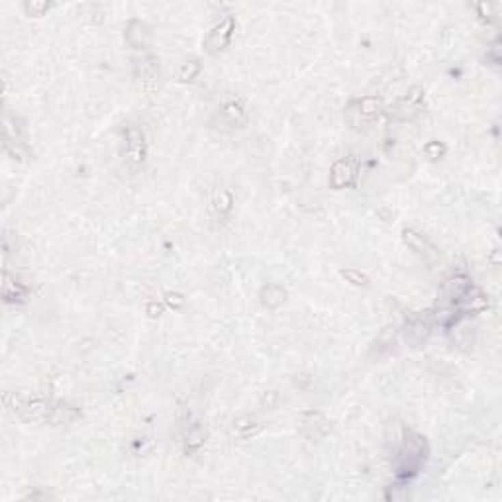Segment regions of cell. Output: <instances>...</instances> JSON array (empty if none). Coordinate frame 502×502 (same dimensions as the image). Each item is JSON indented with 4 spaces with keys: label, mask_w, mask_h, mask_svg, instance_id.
Listing matches in <instances>:
<instances>
[{
    "label": "cell",
    "mask_w": 502,
    "mask_h": 502,
    "mask_svg": "<svg viewBox=\"0 0 502 502\" xmlns=\"http://www.w3.org/2000/svg\"><path fill=\"white\" fill-rule=\"evenodd\" d=\"M428 459V443L420 434H404L395 451V471L399 479H412Z\"/></svg>",
    "instance_id": "1"
},
{
    "label": "cell",
    "mask_w": 502,
    "mask_h": 502,
    "mask_svg": "<svg viewBox=\"0 0 502 502\" xmlns=\"http://www.w3.org/2000/svg\"><path fill=\"white\" fill-rule=\"evenodd\" d=\"M2 402L8 410L18 414V418H22L24 422L49 424L51 410H53V402H49V400L30 397L26 393H4Z\"/></svg>",
    "instance_id": "2"
},
{
    "label": "cell",
    "mask_w": 502,
    "mask_h": 502,
    "mask_svg": "<svg viewBox=\"0 0 502 502\" xmlns=\"http://www.w3.org/2000/svg\"><path fill=\"white\" fill-rule=\"evenodd\" d=\"M383 114V101L379 96H365L352 101L345 108V122L354 130H367Z\"/></svg>",
    "instance_id": "3"
},
{
    "label": "cell",
    "mask_w": 502,
    "mask_h": 502,
    "mask_svg": "<svg viewBox=\"0 0 502 502\" xmlns=\"http://www.w3.org/2000/svg\"><path fill=\"white\" fill-rule=\"evenodd\" d=\"M122 155L130 167H140L148 155V142L146 133L135 124H126L122 128Z\"/></svg>",
    "instance_id": "4"
},
{
    "label": "cell",
    "mask_w": 502,
    "mask_h": 502,
    "mask_svg": "<svg viewBox=\"0 0 502 502\" xmlns=\"http://www.w3.org/2000/svg\"><path fill=\"white\" fill-rule=\"evenodd\" d=\"M234 30H236V20L232 16H226L224 20H220V24H216L212 30L208 31L207 40H204V49L210 55L222 53L232 42Z\"/></svg>",
    "instance_id": "5"
},
{
    "label": "cell",
    "mask_w": 502,
    "mask_h": 502,
    "mask_svg": "<svg viewBox=\"0 0 502 502\" xmlns=\"http://www.w3.org/2000/svg\"><path fill=\"white\" fill-rule=\"evenodd\" d=\"M4 149L14 157V159H24V126L20 120H16L10 114H4Z\"/></svg>",
    "instance_id": "6"
},
{
    "label": "cell",
    "mask_w": 502,
    "mask_h": 502,
    "mask_svg": "<svg viewBox=\"0 0 502 502\" xmlns=\"http://www.w3.org/2000/svg\"><path fill=\"white\" fill-rule=\"evenodd\" d=\"M332 424L326 418L324 414L318 410H311V412L300 414V432L304 438H308L311 442H320L330 434Z\"/></svg>",
    "instance_id": "7"
},
{
    "label": "cell",
    "mask_w": 502,
    "mask_h": 502,
    "mask_svg": "<svg viewBox=\"0 0 502 502\" xmlns=\"http://www.w3.org/2000/svg\"><path fill=\"white\" fill-rule=\"evenodd\" d=\"M402 241H404L414 253H418L424 261L434 263V261L440 259V251H438V248L430 241L428 237L422 236L420 232H416L412 228H404V230H402Z\"/></svg>",
    "instance_id": "8"
},
{
    "label": "cell",
    "mask_w": 502,
    "mask_h": 502,
    "mask_svg": "<svg viewBox=\"0 0 502 502\" xmlns=\"http://www.w3.org/2000/svg\"><path fill=\"white\" fill-rule=\"evenodd\" d=\"M357 179V161L355 157H341L334 163L332 171H330V185L334 189H345L355 185Z\"/></svg>",
    "instance_id": "9"
},
{
    "label": "cell",
    "mask_w": 502,
    "mask_h": 502,
    "mask_svg": "<svg viewBox=\"0 0 502 502\" xmlns=\"http://www.w3.org/2000/svg\"><path fill=\"white\" fill-rule=\"evenodd\" d=\"M218 118L222 122V128H230V130H239L248 126V110L243 108V104L237 101H230L220 108Z\"/></svg>",
    "instance_id": "10"
},
{
    "label": "cell",
    "mask_w": 502,
    "mask_h": 502,
    "mask_svg": "<svg viewBox=\"0 0 502 502\" xmlns=\"http://www.w3.org/2000/svg\"><path fill=\"white\" fill-rule=\"evenodd\" d=\"M133 77L142 87H146V89L153 87L159 79V61L151 55L137 60L133 65Z\"/></svg>",
    "instance_id": "11"
},
{
    "label": "cell",
    "mask_w": 502,
    "mask_h": 502,
    "mask_svg": "<svg viewBox=\"0 0 502 502\" xmlns=\"http://www.w3.org/2000/svg\"><path fill=\"white\" fill-rule=\"evenodd\" d=\"M261 432H263V422L253 414H243V416L236 418L232 424V436L236 440H250Z\"/></svg>",
    "instance_id": "12"
},
{
    "label": "cell",
    "mask_w": 502,
    "mask_h": 502,
    "mask_svg": "<svg viewBox=\"0 0 502 502\" xmlns=\"http://www.w3.org/2000/svg\"><path fill=\"white\" fill-rule=\"evenodd\" d=\"M126 42L133 49H148L151 45V30L148 24L142 20H132L126 28Z\"/></svg>",
    "instance_id": "13"
},
{
    "label": "cell",
    "mask_w": 502,
    "mask_h": 502,
    "mask_svg": "<svg viewBox=\"0 0 502 502\" xmlns=\"http://www.w3.org/2000/svg\"><path fill=\"white\" fill-rule=\"evenodd\" d=\"M473 282L465 277V275H453L449 277L447 281L443 282L442 289V296L445 302H455V300H461V296L465 295L469 291Z\"/></svg>",
    "instance_id": "14"
},
{
    "label": "cell",
    "mask_w": 502,
    "mask_h": 502,
    "mask_svg": "<svg viewBox=\"0 0 502 502\" xmlns=\"http://www.w3.org/2000/svg\"><path fill=\"white\" fill-rule=\"evenodd\" d=\"M287 298H289L287 289L281 287V285H277V282H269V285H265V287L261 289V293H259L261 304H263L265 308H269V311H275V308L282 306V304L287 302Z\"/></svg>",
    "instance_id": "15"
},
{
    "label": "cell",
    "mask_w": 502,
    "mask_h": 502,
    "mask_svg": "<svg viewBox=\"0 0 502 502\" xmlns=\"http://www.w3.org/2000/svg\"><path fill=\"white\" fill-rule=\"evenodd\" d=\"M2 296L6 302H24L26 296H28V289L18 281L16 277H12L8 271H4V277H2Z\"/></svg>",
    "instance_id": "16"
},
{
    "label": "cell",
    "mask_w": 502,
    "mask_h": 502,
    "mask_svg": "<svg viewBox=\"0 0 502 502\" xmlns=\"http://www.w3.org/2000/svg\"><path fill=\"white\" fill-rule=\"evenodd\" d=\"M81 416V410L77 406L65 404V402H53V410H51V418L49 424L51 426H63V424H71Z\"/></svg>",
    "instance_id": "17"
},
{
    "label": "cell",
    "mask_w": 502,
    "mask_h": 502,
    "mask_svg": "<svg viewBox=\"0 0 502 502\" xmlns=\"http://www.w3.org/2000/svg\"><path fill=\"white\" fill-rule=\"evenodd\" d=\"M422 101H424V90L420 89V87H414V89L400 101L399 106H397V112H399L402 118H408V116H412L414 112L420 110Z\"/></svg>",
    "instance_id": "18"
},
{
    "label": "cell",
    "mask_w": 502,
    "mask_h": 502,
    "mask_svg": "<svg viewBox=\"0 0 502 502\" xmlns=\"http://www.w3.org/2000/svg\"><path fill=\"white\" fill-rule=\"evenodd\" d=\"M430 316H424V318H416L410 324L406 326V340L410 343H422V341L428 338L430 334Z\"/></svg>",
    "instance_id": "19"
},
{
    "label": "cell",
    "mask_w": 502,
    "mask_h": 502,
    "mask_svg": "<svg viewBox=\"0 0 502 502\" xmlns=\"http://www.w3.org/2000/svg\"><path fill=\"white\" fill-rule=\"evenodd\" d=\"M204 442H207V430L200 424H192L185 434V453L189 455V453L198 451L204 445Z\"/></svg>",
    "instance_id": "20"
},
{
    "label": "cell",
    "mask_w": 502,
    "mask_h": 502,
    "mask_svg": "<svg viewBox=\"0 0 502 502\" xmlns=\"http://www.w3.org/2000/svg\"><path fill=\"white\" fill-rule=\"evenodd\" d=\"M232 204H234V196L230 191H220L216 194V200H214V208L218 212V216H226L232 212Z\"/></svg>",
    "instance_id": "21"
},
{
    "label": "cell",
    "mask_w": 502,
    "mask_h": 502,
    "mask_svg": "<svg viewBox=\"0 0 502 502\" xmlns=\"http://www.w3.org/2000/svg\"><path fill=\"white\" fill-rule=\"evenodd\" d=\"M340 275L345 279V281L349 282V285H354V287H369V277L365 275V273H361V271H357V269H341Z\"/></svg>",
    "instance_id": "22"
},
{
    "label": "cell",
    "mask_w": 502,
    "mask_h": 502,
    "mask_svg": "<svg viewBox=\"0 0 502 502\" xmlns=\"http://www.w3.org/2000/svg\"><path fill=\"white\" fill-rule=\"evenodd\" d=\"M200 63L198 61H187L183 67H181V71H179V81L181 83H192L198 75H200Z\"/></svg>",
    "instance_id": "23"
},
{
    "label": "cell",
    "mask_w": 502,
    "mask_h": 502,
    "mask_svg": "<svg viewBox=\"0 0 502 502\" xmlns=\"http://www.w3.org/2000/svg\"><path fill=\"white\" fill-rule=\"evenodd\" d=\"M445 146L440 144V142H430L424 146V155L428 157L430 161H438V159H442L443 155H445Z\"/></svg>",
    "instance_id": "24"
},
{
    "label": "cell",
    "mask_w": 502,
    "mask_h": 502,
    "mask_svg": "<svg viewBox=\"0 0 502 502\" xmlns=\"http://www.w3.org/2000/svg\"><path fill=\"white\" fill-rule=\"evenodd\" d=\"M47 8H49V4H47V2H42V0H31V2H26V4H24L26 14L34 16V18L44 16V12Z\"/></svg>",
    "instance_id": "25"
},
{
    "label": "cell",
    "mask_w": 502,
    "mask_h": 502,
    "mask_svg": "<svg viewBox=\"0 0 502 502\" xmlns=\"http://www.w3.org/2000/svg\"><path fill=\"white\" fill-rule=\"evenodd\" d=\"M165 304L169 306V308H173V311H179V308H183L185 306V298L183 295H179V293H165Z\"/></svg>",
    "instance_id": "26"
},
{
    "label": "cell",
    "mask_w": 502,
    "mask_h": 502,
    "mask_svg": "<svg viewBox=\"0 0 502 502\" xmlns=\"http://www.w3.org/2000/svg\"><path fill=\"white\" fill-rule=\"evenodd\" d=\"M477 8L481 10V16H483V18L492 20V18H494V16H492V10H497V8H499V4H479Z\"/></svg>",
    "instance_id": "27"
},
{
    "label": "cell",
    "mask_w": 502,
    "mask_h": 502,
    "mask_svg": "<svg viewBox=\"0 0 502 502\" xmlns=\"http://www.w3.org/2000/svg\"><path fill=\"white\" fill-rule=\"evenodd\" d=\"M487 57H488V60H492V65H499V63H501V53H499V42H494V44L490 45Z\"/></svg>",
    "instance_id": "28"
},
{
    "label": "cell",
    "mask_w": 502,
    "mask_h": 502,
    "mask_svg": "<svg viewBox=\"0 0 502 502\" xmlns=\"http://www.w3.org/2000/svg\"><path fill=\"white\" fill-rule=\"evenodd\" d=\"M148 314L151 316V318H155V316H161L163 306H161V304H157V302H149V304H148Z\"/></svg>",
    "instance_id": "29"
}]
</instances>
